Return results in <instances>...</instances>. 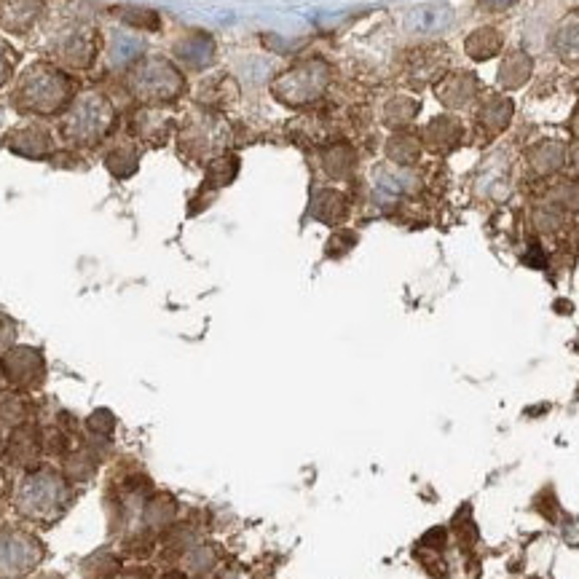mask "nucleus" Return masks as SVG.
Segmentation results:
<instances>
[{
	"mask_svg": "<svg viewBox=\"0 0 579 579\" xmlns=\"http://www.w3.org/2000/svg\"><path fill=\"white\" fill-rule=\"evenodd\" d=\"M464 49H467V54H470L475 62H486V59L496 57V54L502 51V33L494 30V27H480V30L470 33Z\"/></svg>",
	"mask_w": 579,
	"mask_h": 579,
	"instance_id": "nucleus-22",
	"label": "nucleus"
},
{
	"mask_svg": "<svg viewBox=\"0 0 579 579\" xmlns=\"http://www.w3.org/2000/svg\"><path fill=\"white\" fill-rule=\"evenodd\" d=\"M454 22V9L448 3H429L408 14V27L413 33H440Z\"/></svg>",
	"mask_w": 579,
	"mask_h": 579,
	"instance_id": "nucleus-15",
	"label": "nucleus"
},
{
	"mask_svg": "<svg viewBox=\"0 0 579 579\" xmlns=\"http://www.w3.org/2000/svg\"><path fill=\"white\" fill-rule=\"evenodd\" d=\"M333 70L325 59H306L293 68H287L277 81L271 84V94L287 108H303L317 102L330 84Z\"/></svg>",
	"mask_w": 579,
	"mask_h": 579,
	"instance_id": "nucleus-5",
	"label": "nucleus"
},
{
	"mask_svg": "<svg viewBox=\"0 0 579 579\" xmlns=\"http://www.w3.org/2000/svg\"><path fill=\"white\" fill-rule=\"evenodd\" d=\"M46 17L43 0H0V27L11 35L33 33Z\"/></svg>",
	"mask_w": 579,
	"mask_h": 579,
	"instance_id": "nucleus-11",
	"label": "nucleus"
},
{
	"mask_svg": "<svg viewBox=\"0 0 579 579\" xmlns=\"http://www.w3.org/2000/svg\"><path fill=\"white\" fill-rule=\"evenodd\" d=\"M121 22L129 27H135L140 33H156L161 27L159 14L151 9H124L121 11Z\"/></svg>",
	"mask_w": 579,
	"mask_h": 579,
	"instance_id": "nucleus-31",
	"label": "nucleus"
},
{
	"mask_svg": "<svg viewBox=\"0 0 579 579\" xmlns=\"http://www.w3.org/2000/svg\"><path fill=\"white\" fill-rule=\"evenodd\" d=\"M113 427H116V419H113V413L110 411H94L89 419H86V429L89 432H94V435H105L108 437L110 432H113Z\"/></svg>",
	"mask_w": 579,
	"mask_h": 579,
	"instance_id": "nucleus-36",
	"label": "nucleus"
},
{
	"mask_svg": "<svg viewBox=\"0 0 579 579\" xmlns=\"http://www.w3.org/2000/svg\"><path fill=\"white\" fill-rule=\"evenodd\" d=\"M419 153H421L419 140L411 135H405V132H397V135L386 143V156L395 161V164H400V167L413 164V161L419 159Z\"/></svg>",
	"mask_w": 579,
	"mask_h": 579,
	"instance_id": "nucleus-27",
	"label": "nucleus"
},
{
	"mask_svg": "<svg viewBox=\"0 0 579 579\" xmlns=\"http://www.w3.org/2000/svg\"><path fill=\"white\" fill-rule=\"evenodd\" d=\"M94 467H97V462L89 456V451H76V454L68 459V475L76 480L92 478Z\"/></svg>",
	"mask_w": 579,
	"mask_h": 579,
	"instance_id": "nucleus-34",
	"label": "nucleus"
},
{
	"mask_svg": "<svg viewBox=\"0 0 579 579\" xmlns=\"http://www.w3.org/2000/svg\"><path fill=\"white\" fill-rule=\"evenodd\" d=\"M6 145H9V151L19 153L25 159H49L51 153L57 151L54 137L41 124H25L11 129L9 137H6Z\"/></svg>",
	"mask_w": 579,
	"mask_h": 579,
	"instance_id": "nucleus-13",
	"label": "nucleus"
},
{
	"mask_svg": "<svg viewBox=\"0 0 579 579\" xmlns=\"http://www.w3.org/2000/svg\"><path fill=\"white\" fill-rule=\"evenodd\" d=\"M137 167H140V148L135 143H118L105 153V169L118 180L135 175Z\"/></svg>",
	"mask_w": 579,
	"mask_h": 579,
	"instance_id": "nucleus-18",
	"label": "nucleus"
},
{
	"mask_svg": "<svg viewBox=\"0 0 579 579\" xmlns=\"http://www.w3.org/2000/svg\"><path fill=\"white\" fill-rule=\"evenodd\" d=\"M41 561V545L22 531H0V579H17Z\"/></svg>",
	"mask_w": 579,
	"mask_h": 579,
	"instance_id": "nucleus-7",
	"label": "nucleus"
},
{
	"mask_svg": "<svg viewBox=\"0 0 579 579\" xmlns=\"http://www.w3.org/2000/svg\"><path fill=\"white\" fill-rule=\"evenodd\" d=\"M126 92L145 108H164L185 94V76L167 57H143L126 70Z\"/></svg>",
	"mask_w": 579,
	"mask_h": 579,
	"instance_id": "nucleus-3",
	"label": "nucleus"
},
{
	"mask_svg": "<svg viewBox=\"0 0 579 579\" xmlns=\"http://www.w3.org/2000/svg\"><path fill=\"white\" fill-rule=\"evenodd\" d=\"M118 113L116 105L97 89L78 92V97L70 102V108L62 113L59 121V137L70 148H97L116 129Z\"/></svg>",
	"mask_w": 579,
	"mask_h": 579,
	"instance_id": "nucleus-2",
	"label": "nucleus"
},
{
	"mask_svg": "<svg viewBox=\"0 0 579 579\" xmlns=\"http://www.w3.org/2000/svg\"><path fill=\"white\" fill-rule=\"evenodd\" d=\"M76 97L78 81L70 76V70L59 68L51 59L27 65L11 92V102L19 113L38 118L62 116Z\"/></svg>",
	"mask_w": 579,
	"mask_h": 579,
	"instance_id": "nucleus-1",
	"label": "nucleus"
},
{
	"mask_svg": "<svg viewBox=\"0 0 579 579\" xmlns=\"http://www.w3.org/2000/svg\"><path fill=\"white\" fill-rule=\"evenodd\" d=\"M563 164V148L558 143H542L539 148L531 151V167L537 169L539 175H550Z\"/></svg>",
	"mask_w": 579,
	"mask_h": 579,
	"instance_id": "nucleus-30",
	"label": "nucleus"
},
{
	"mask_svg": "<svg viewBox=\"0 0 579 579\" xmlns=\"http://www.w3.org/2000/svg\"><path fill=\"white\" fill-rule=\"evenodd\" d=\"M574 164H577V169H579V153H577V159H574Z\"/></svg>",
	"mask_w": 579,
	"mask_h": 579,
	"instance_id": "nucleus-42",
	"label": "nucleus"
},
{
	"mask_svg": "<svg viewBox=\"0 0 579 579\" xmlns=\"http://www.w3.org/2000/svg\"><path fill=\"white\" fill-rule=\"evenodd\" d=\"M416 116H419V102L413 97H392L384 105V124L389 129H405Z\"/></svg>",
	"mask_w": 579,
	"mask_h": 579,
	"instance_id": "nucleus-25",
	"label": "nucleus"
},
{
	"mask_svg": "<svg viewBox=\"0 0 579 579\" xmlns=\"http://www.w3.org/2000/svg\"><path fill=\"white\" fill-rule=\"evenodd\" d=\"M236 172H239V159L231 156V153H220V156L212 159L210 169H207V185L210 188H223V185L234 180Z\"/></svg>",
	"mask_w": 579,
	"mask_h": 579,
	"instance_id": "nucleus-28",
	"label": "nucleus"
},
{
	"mask_svg": "<svg viewBox=\"0 0 579 579\" xmlns=\"http://www.w3.org/2000/svg\"><path fill=\"white\" fill-rule=\"evenodd\" d=\"M19 65V51L6 38H0V86H6L14 78Z\"/></svg>",
	"mask_w": 579,
	"mask_h": 579,
	"instance_id": "nucleus-33",
	"label": "nucleus"
},
{
	"mask_svg": "<svg viewBox=\"0 0 579 579\" xmlns=\"http://www.w3.org/2000/svg\"><path fill=\"white\" fill-rule=\"evenodd\" d=\"M14 338H17V322L0 314V344H14Z\"/></svg>",
	"mask_w": 579,
	"mask_h": 579,
	"instance_id": "nucleus-37",
	"label": "nucleus"
},
{
	"mask_svg": "<svg viewBox=\"0 0 579 579\" xmlns=\"http://www.w3.org/2000/svg\"><path fill=\"white\" fill-rule=\"evenodd\" d=\"M478 118H480V124L488 126V129L502 132L504 126L510 124V118H512L510 100H504V97H488V100L480 105Z\"/></svg>",
	"mask_w": 579,
	"mask_h": 579,
	"instance_id": "nucleus-26",
	"label": "nucleus"
},
{
	"mask_svg": "<svg viewBox=\"0 0 579 579\" xmlns=\"http://www.w3.org/2000/svg\"><path fill=\"white\" fill-rule=\"evenodd\" d=\"M175 518V502L167 494L156 496L148 507H145V521L151 526H164Z\"/></svg>",
	"mask_w": 579,
	"mask_h": 579,
	"instance_id": "nucleus-32",
	"label": "nucleus"
},
{
	"mask_svg": "<svg viewBox=\"0 0 579 579\" xmlns=\"http://www.w3.org/2000/svg\"><path fill=\"white\" fill-rule=\"evenodd\" d=\"M553 204L558 207V210L577 212L579 210V185L577 183L558 185V188L553 191Z\"/></svg>",
	"mask_w": 579,
	"mask_h": 579,
	"instance_id": "nucleus-35",
	"label": "nucleus"
},
{
	"mask_svg": "<svg viewBox=\"0 0 579 579\" xmlns=\"http://www.w3.org/2000/svg\"><path fill=\"white\" fill-rule=\"evenodd\" d=\"M41 448H43V443H41V435H38V429L17 427L9 440L11 462L22 464V467H30V464H35V459L41 456Z\"/></svg>",
	"mask_w": 579,
	"mask_h": 579,
	"instance_id": "nucleus-16",
	"label": "nucleus"
},
{
	"mask_svg": "<svg viewBox=\"0 0 579 579\" xmlns=\"http://www.w3.org/2000/svg\"><path fill=\"white\" fill-rule=\"evenodd\" d=\"M3 373L19 392H27L43 384L46 362H43V354L33 346H11L9 354L3 357Z\"/></svg>",
	"mask_w": 579,
	"mask_h": 579,
	"instance_id": "nucleus-8",
	"label": "nucleus"
},
{
	"mask_svg": "<svg viewBox=\"0 0 579 579\" xmlns=\"http://www.w3.org/2000/svg\"><path fill=\"white\" fill-rule=\"evenodd\" d=\"M223 143V124L212 113L196 116L191 121H185L183 135H180V145L188 148L193 156H204V153H215Z\"/></svg>",
	"mask_w": 579,
	"mask_h": 579,
	"instance_id": "nucleus-10",
	"label": "nucleus"
},
{
	"mask_svg": "<svg viewBox=\"0 0 579 579\" xmlns=\"http://www.w3.org/2000/svg\"><path fill=\"white\" fill-rule=\"evenodd\" d=\"M478 3H480V9H486V11H504V9H510L515 0H478Z\"/></svg>",
	"mask_w": 579,
	"mask_h": 579,
	"instance_id": "nucleus-38",
	"label": "nucleus"
},
{
	"mask_svg": "<svg viewBox=\"0 0 579 579\" xmlns=\"http://www.w3.org/2000/svg\"><path fill=\"white\" fill-rule=\"evenodd\" d=\"M0 376H3V360H0Z\"/></svg>",
	"mask_w": 579,
	"mask_h": 579,
	"instance_id": "nucleus-41",
	"label": "nucleus"
},
{
	"mask_svg": "<svg viewBox=\"0 0 579 579\" xmlns=\"http://www.w3.org/2000/svg\"><path fill=\"white\" fill-rule=\"evenodd\" d=\"M531 76V59L523 51H512L510 57L504 59L502 68H499V84L504 89H518L529 81Z\"/></svg>",
	"mask_w": 579,
	"mask_h": 579,
	"instance_id": "nucleus-23",
	"label": "nucleus"
},
{
	"mask_svg": "<svg viewBox=\"0 0 579 579\" xmlns=\"http://www.w3.org/2000/svg\"><path fill=\"white\" fill-rule=\"evenodd\" d=\"M121 579H145V577H143V574H137V571H129V574H124Z\"/></svg>",
	"mask_w": 579,
	"mask_h": 579,
	"instance_id": "nucleus-39",
	"label": "nucleus"
},
{
	"mask_svg": "<svg viewBox=\"0 0 579 579\" xmlns=\"http://www.w3.org/2000/svg\"><path fill=\"white\" fill-rule=\"evenodd\" d=\"M51 62L65 70H89L102 54V35L89 19H65L46 41Z\"/></svg>",
	"mask_w": 579,
	"mask_h": 579,
	"instance_id": "nucleus-4",
	"label": "nucleus"
},
{
	"mask_svg": "<svg viewBox=\"0 0 579 579\" xmlns=\"http://www.w3.org/2000/svg\"><path fill=\"white\" fill-rule=\"evenodd\" d=\"M27 416V400L19 392H0V424L19 427Z\"/></svg>",
	"mask_w": 579,
	"mask_h": 579,
	"instance_id": "nucleus-29",
	"label": "nucleus"
},
{
	"mask_svg": "<svg viewBox=\"0 0 579 579\" xmlns=\"http://www.w3.org/2000/svg\"><path fill=\"white\" fill-rule=\"evenodd\" d=\"M424 140H427L432 151H451V148H456L459 140H462V126H459L456 118H435V121L427 126Z\"/></svg>",
	"mask_w": 579,
	"mask_h": 579,
	"instance_id": "nucleus-20",
	"label": "nucleus"
},
{
	"mask_svg": "<svg viewBox=\"0 0 579 579\" xmlns=\"http://www.w3.org/2000/svg\"><path fill=\"white\" fill-rule=\"evenodd\" d=\"M164 579H183L180 574H169V577H164Z\"/></svg>",
	"mask_w": 579,
	"mask_h": 579,
	"instance_id": "nucleus-40",
	"label": "nucleus"
},
{
	"mask_svg": "<svg viewBox=\"0 0 579 579\" xmlns=\"http://www.w3.org/2000/svg\"><path fill=\"white\" fill-rule=\"evenodd\" d=\"M172 124H175V121H172L161 108H145L143 105V108L132 116L129 129H132V135H135L140 143L161 145L169 135H172Z\"/></svg>",
	"mask_w": 579,
	"mask_h": 579,
	"instance_id": "nucleus-14",
	"label": "nucleus"
},
{
	"mask_svg": "<svg viewBox=\"0 0 579 579\" xmlns=\"http://www.w3.org/2000/svg\"><path fill=\"white\" fill-rule=\"evenodd\" d=\"M68 486L57 472H33L19 494V512L30 521H54L68 504Z\"/></svg>",
	"mask_w": 579,
	"mask_h": 579,
	"instance_id": "nucleus-6",
	"label": "nucleus"
},
{
	"mask_svg": "<svg viewBox=\"0 0 579 579\" xmlns=\"http://www.w3.org/2000/svg\"><path fill=\"white\" fill-rule=\"evenodd\" d=\"M322 169H325L333 180H346V177H352L354 169H357V153L346 143L330 145V148L322 151Z\"/></svg>",
	"mask_w": 579,
	"mask_h": 579,
	"instance_id": "nucleus-19",
	"label": "nucleus"
},
{
	"mask_svg": "<svg viewBox=\"0 0 579 579\" xmlns=\"http://www.w3.org/2000/svg\"><path fill=\"white\" fill-rule=\"evenodd\" d=\"M311 210H314V218L333 226V223L346 218L349 204H346L344 193L336 191V188H325V191L317 193V199H314V204H311Z\"/></svg>",
	"mask_w": 579,
	"mask_h": 579,
	"instance_id": "nucleus-21",
	"label": "nucleus"
},
{
	"mask_svg": "<svg viewBox=\"0 0 579 579\" xmlns=\"http://www.w3.org/2000/svg\"><path fill=\"white\" fill-rule=\"evenodd\" d=\"M145 57V41L135 33L110 30L102 43V59L110 70H129Z\"/></svg>",
	"mask_w": 579,
	"mask_h": 579,
	"instance_id": "nucleus-9",
	"label": "nucleus"
},
{
	"mask_svg": "<svg viewBox=\"0 0 579 579\" xmlns=\"http://www.w3.org/2000/svg\"><path fill=\"white\" fill-rule=\"evenodd\" d=\"M215 41L207 33H188L183 38H177L172 43V57L177 65H183L185 70L202 73L215 62Z\"/></svg>",
	"mask_w": 579,
	"mask_h": 579,
	"instance_id": "nucleus-12",
	"label": "nucleus"
},
{
	"mask_svg": "<svg viewBox=\"0 0 579 579\" xmlns=\"http://www.w3.org/2000/svg\"><path fill=\"white\" fill-rule=\"evenodd\" d=\"M555 51L566 62H579V14H571L555 33Z\"/></svg>",
	"mask_w": 579,
	"mask_h": 579,
	"instance_id": "nucleus-24",
	"label": "nucleus"
},
{
	"mask_svg": "<svg viewBox=\"0 0 579 579\" xmlns=\"http://www.w3.org/2000/svg\"><path fill=\"white\" fill-rule=\"evenodd\" d=\"M435 92L448 108H467L475 100V78L467 76V73H456V76L445 78Z\"/></svg>",
	"mask_w": 579,
	"mask_h": 579,
	"instance_id": "nucleus-17",
	"label": "nucleus"
}]
</instances>
